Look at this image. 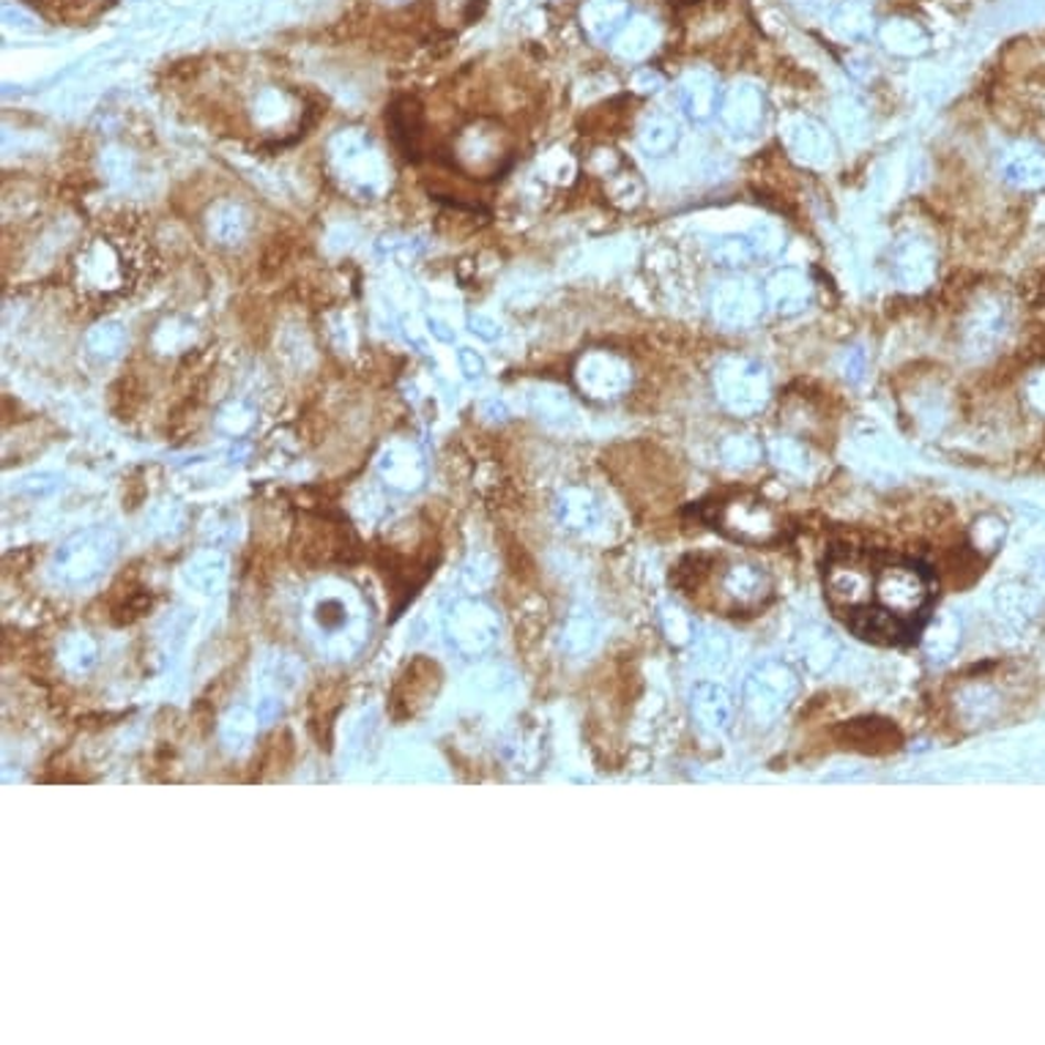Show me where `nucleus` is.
Returning a JSON list of instances; mask_svg holds the SVG:
<instances>
[{
	"label": "nucleus",
	"instance_id": "nucleus-1",
	"mask_svg": "<svg viewBox=\"0 0 1045 1045\" xmlns=\"http://www.w3.org/2000/svg\"><path fill=\"white\" fill-rule=\"evenodd\" d=\"M800 693V676L783 659H761L748 671L742 685L745 711L756 726H772L789 711Z\"/></svg>",
	"mask_w": 1045,
	"mask_h": 1045
},
{
	"label": "nucleus",
	"instance_id": "nucleus-2",
	"mask_svg": "<svg viewBox=\"0 0 1045 1045\" xmlns=\"http://www.w3.org/2000/svg\"><path fill=\"white\" fill-rule=\"evenodd\" d=\"M711 387H715L717 400L733 416H753L761 413L769 403V383L767 370L761 361L748 359V356H726L717 361L711 372Z\"/></svg>",
	"mask_w": 1045,
	"mask_h": 1045
},
{
	"label": "nucleus",
	"instance_id": "nucleus-3",
	"mask_svg": "<svg viewBox=\"0 0 1045 1045\" xmlns=\"http://www.w3.org/2000/svg\"><path fill=\"white\" fill-rule=\"evenodd\" d=\"M715 526L737 542L753 545V548H767L783 537V522H780L778 513L753 493H739V496L720 502L715 513Z\"/></svg>",
	"mask_w": 1045,
	"mask_h": 1045
},
{
	"label": "nucleus",
	"instance_id": "nucleus-4",
	"mask_svg": "<svg viewBox=\"0 0 1045 1045\" xmlns=\"http://www.w3.org/2000/svg\"><path fill=\"white\" fill-rule=\"evenodd\" d=\"M873 600L884 608V611L895 613L904 622L915 624L926 613L930 602V581L926 572L917 564H887L876 572V589H873Z\"/></svg>",
	"mask_w": 1045,
	"mask_h": 1045
},
{
	"label": "nucleus",
	"instance_id": "nucleus-5",
	"mask_svg": "<svg viewBox=\"0 0 1045 1045\" xmlns=\"http://www.w3.org/2000/svg\"><path fill=\"white\" fill-rule=\"evenodd\" d=\"M772 597V581L753 561H728L715 570V602L722 611H758Z\"/></svg>",
	"mask_w": 1045,
	"mask_h": 1045
},
{
	"label": "nucleus",
	"instance_id": "nucleus-6",
	"mask_svg": "<svg viewBox=\"0 0 1045 1045\" xmlns=\"http://www.w3.org/2000/svg\"><path fill=\"white\" fill-rule=\"evenodd\" d=\"M876 572L854 556H837L826 567V597L837 611H857L873 602Z\"/></svg>",
	"mask_w": 1045,
	"mask_h": 1045
},
{
	"label": "nucleus",
	"instance_id": "nucleus-7",
	"mask_svg": "<svg viewBox=\"0 0 1045 1045\" xmlns=\"http://www.w3.org/2000/svg\"><path fill=\"white\" fill-rule=\"evenodd\" d=\"M711 315L726 329H748L761 318L767 296L750 279H726L711 291Z\"/></svg>",
	"mask_w": 1045,
	"mask_h": 1045
},
{
	"label": "nucleus",
	"instance_id": "nucleus-8",
	"mask_svg": "<svg viewBox=\"0 0 1045 1045\" xmlns=\"http://www.w3.org/2000/svg\"><path fill=\"white\" fill-rule=\"evenodd\" d=\"M720 120L733 137H756L767 124V102H763L761 88L750 83H739L722 96Z\"/></svg>",
	"mask_w": 1045,
	"mask_h": 1045
},
{
	"label": "nucleus",
	"instance_id": "nucleus-9",
	"mask_svg": "<svg viewBox=\"0 0 1045 1045\" xmlns=\"http://www.w3.org/2000/svg\"><path fill=\"white\" fill-rule=\"evenodd\" d=\"M439 685H441L439 665L430 663V659H424V657L413 659L392 690V715L398 717V720L413 717L430 698L435 696Z\"/></svg>",
	"mask_w": 1045,
	"mask_h": 1045
},
{
	"label": "nucleus",
	"instance_id": "nucleus-10",
	"mask_svg": "<svg viewBox=\"0 0 1045 1045\" xmlns=\"http://www.w3.org/2000/svg\"><path fill=\"white\" fill-rule=\"evenodd\" d=\"M785 146H789L791 157L802 162L805 168L824 170L830 168L835 159V142L826 131L824 124L813 118H794L785 126Z\"/></svg>",
	"mask_w": 1045,
	"mask_h": 1045
},
{
	"label": "nucleus",
	"instance_id": "nucleus-11",
	"mask_svg": "<svg viewBox=\"0 0 1045 1045\" xmlns=\"http://www.w3.org/2000/svg\"><path fill=\"white\" fill-rule=\"evenodd\" d=\"M763 296H767V307H772L774 313L789 318V315H800L802 309L811 304L813 285L802 268L783 266L767 279Z\"/></svg>",
	"mask_w": 1045,
	"mask_h": 1045
},
{
	"label": "nucleus",
	"instance_id": "nucleus-12",
	"mask_svg": "<svg viewBox=\"0 0 1045 1045\" xmlns=\"http://www.w3.org/2000/svg\"><path fill=\"white\" fill-rule=\"evenodd\" d=\"M893 272L900 288L922 291L936 277L933 250L920 239H904L893 252Z\"/></svg>",
	"mask_w": 1045,
	"mask_h": 1045
},
{
	"label": "nucleus",
	"instance_id": "nucleus-13",
	"mask_svg": "<svg viewBox=\"0 0 1045 1045\" xmlns=\"http://www.w3.org/2000/svg\"><path fill=\"white\" fill-rule=\"evenodd\" d=\"M581 387L594 398H616L630 387V367L611 353H594L583 361Z\"/></svg>",
	"mask_w": 1045,
	"mask_h": 1045
},
{
	"label": "nucleus",
	"instance_id": "nucleus-14",
	"mask_svg": "<svg viewBox=\"0 0 1045 1045\" xmlns=\"http://www.w3.org/2000/svg\"><path fill=\"white\" fill-rule=\"evenodd\" d=\"M690 715L700 731L720 733L731 726L733 700L728 696L726 687L715 685V682H700L696 690H693Z\"/></svg>",
	"mask_w": 1045,
	"mask_h": 1045
},
{
	"label": "nucleus",
	"instance_id": "nucleus-15",
	"mask_svg": "<svg viewBox=\"0 0 1045 1045\" xmlns=\"http://www.w3.org/2000/svg\"><path fill=\"white\" fill-rule=\"evenodd\" d=\"M848 627L854 630V635L870 643H900L911 630V624L898 619L895 613L884 611L882 605H865L848 613Z\"/></svg>",
	"mask_w": 1045,
	"mask_h": 1045
},
{
	"label": "nucleus",
	"instance_id": "nucleus-16",
	"mask_svg": "<svg viewBox=\"0 0 1045 1045\" xmlns=\"http://www.w3.org/2000/svg\"><path fill=\"white\" fill-rule=\"evenodd\" d=\"M720 88H717L715 80L709 74L696 72L687 74L679 85V105L685 110V116L696 124H704L720 110Z\"/></svg>",
	"mask_w": 1045,
	"mask_h": 1045
},
{
	"label": "nucleus",
	"instance_id": "nucleus-17",
	"mask_svg": "<svg viewBox=\"0 0 1045 1045\" xmlns=\"http://www.w3.org/2000/svg\"><path fill=\"white\" fill-rule=\"evenodd\" d=\"M796 654H800L802 665H805L808 674H824L835 665L837 654H841V643L835 641V635L826 633V630H805L800 635V643H796Z\"/></svg>",
	"mask_w": 1045,
	"mask_h": 1045
},
{
	"label": "nucleus",
	"instance_id": "nucleus-18",
	"mask_svg": "<svg viewBox=\"0 0 1045 1045\" xmlns=\"http://www.w3.org/2000/svg\"><path fill=\"white\" fill-rule=\"evenodd\" d=\"M389 118H392V135H394V140H398V146L403 148L405 157L416 159L419 137H422V129H424L422 105H419L416 99H411V96H405V99H400L398 105L392 107Z\"/></svg>",
	"mask_w": 1045,
	"mask_h": 1045
},
{
	"label": "nucleus",
	"instance_id": "nucleus-19",
	"mask_svg": "<svg viewBox=\"0 0 1045 1045\" xmlns=\"http://www.w3.org/2000/svg\"><path fill=\"white\" fill-rule=\"evenodd\" d=\"M1002 173L1013 187L1041 189L1045 187V154L1037 148H1015L1004 159Z\"/></svg>",
	"mask_w": 1045,
	"mask_h": 1045
},
{
	"label": "nucleus",
	"instance_id": "nucleus-20",
	"mask_svg": "<svg viewBox=\"0 0 1045 1045\" xmlns=\"http://www.w3.org/2000/svg\"><path fill=\"white\" fill-rule=\"evenodd\" d=\"M1004 326H1007V318H1004V309L999 307V304H985V307H980L978 313H972V318L967 320L969 348L985 350L996 346L999 337L1004 335Z\"/></svg>",
	"mask_w": 1045,
	"mask_h": 1045
},
{
	"label": "nucleus",
	"instance_id": "nucleus-21",
	"mask_svg": "<svg viewBox=\"0 0 1045 1045\" xmlns=\"http://www.w3.org/2000/svg\"><path fill=\"white\" fill-rule=\"evenodd\" d=\"M679 120L671 116H648L638 131V142L652 157H665L679 142Z\"/></svg>",
	"mask_w": 1045,
	"mask_h": 1045
},
{
	"label": "nucleus",
	"instance_id": "nucleus-22",
	"mask_svg": "<svg viewBox=\"0 0 1045 1045\" xmlns=\"http://www.w3.org/2000/svg\"><path fill=\"white\" fill-rule=\"evenodd\" d=\"M961 643V627L952 616H939L928 624L922 633V648L930 659H947Z\"/></svg>",
	"mask_w": 1045,
	"mask_h": 1045
},
{
	"label": "nucleus",
	"instance_id": "nucleus-23",
	"mask_svg": "<svg viewBox=\"0 0 1045 1045\" xmlns=\"http://www.w3.org/2000/svg\"><path fill=\"white\" fill-rule=\"evenodd\" d=\"M690 643L696 659L704 668H720V665H726L728 654H731V641L726 638V633L715 627H698L696 624Z\"/></svg>",
	"mask_w": 1045,
	"mask_h": 1045
},
{
	"label": "nucleus",
	"instance_id": "nucleus-24",
	"mask_svg": "<svg viewBox=\"0 0 1045 1045\" xmlns=\"http://www.w3.org/2000/svg\"><path fill=\"white\" fill-rule=\"evenodd\" d=\"M761 455H763L761 441L748 433H733L720 444V461L722 465H728V468H733V471L753 468V465L761 461Z\"/></svg>",
	"mask_w": 1045,
	"mask_h": 1045
},
{
	"label": "nucleus",
	"instance_id": "nucleus-25",
	"mask_svg": "<svg viewBox=\"0 0 1045 1045\" xmlns=\"http://www.w3.org/2000/svg\"><path fill=\"white\" fill-rule=\"evenodd\" d=\"M750 257L756 255L750 239H745V235H722L711 244V261L722 268H739L750 263Z\"/></svg>",
	"mask_w": 1045,
	"mask_h": 1045
},
{
	"label": "nucleus",
	"instance_id": "nucleus-26",
	"mask_svg": "<svg viewBox=\"0 0 1045 1045\" xmlns=\"http://www.w3.org/2000/svg\"><path fill=\"white\" fill-rule=\"evenodd\" d=\"M772 461L780 465L783 471L794 476H808L811 474V452L805 450V444L794 439H778L772 444Z\"/></svg>",
	"mask_w": 1045,
	"mask_h": 1045
},
{
	"label": "nucleus",
	"instance_id": "nucleus-27",
	"mask_svg": "<svg viewBox=\"0 0 1045 1045\" xmlns=\"http://www.w3.org/2000/svg\"><path fill=\"white\" fill-rule=\"evenodd\" d=\"M748 239H750V246H753V255L761 257V261H772V257H778L785 246L783 228L772 220L758 222L753 231H750Z\"/></svg>",
	"mask_w": 1045,
	"mask_h": 1045
},
{
	"label": "nucleus",
	"instance_id": "nucleus-28",
	"mask_svg": "<svg viewBox=\"0 0 1045 1045\" xmlns=\"http://www.w3.org/2000/svg\"><path fill=\"white\" fill-rule=\"evenodd\" d=\"M835 120H837V126H841V131L848 137V140H859V137H863L865 110L859 105H854V102H843V105H837Z\"/></svg>",
	"mask_w": 1045,
	"mask_h": 1045
},
{
	"label": "nucleus",
	"instance_id": "nucleus-29",
	"mask_svg": "<svg viewBox=\"0 0 1045 1045\" xmlns=\"http://www.w3.org/2000/svg\"><path fill=\"white\" fill-rule=\"evenodd\" d=\"M663 619H665V633H668L671 641L687 643L693 638V630H696V624L687 619L685 611H679V608H668Z\"/></svg>",
	"mask_w": 1045,
	"mask_h": 1045
},
{
	"label": "nucleus",
	"instance_id": "nucleus-30",
	"mask_svg": "<svg viewBox=\"0 0 1045 1045\" xmlns=\"http://www.w3.org/2000/svg\"><path fill=\"white\" fill-rule=\"evenodd\" d=\"M900 31H904V28L895 25L884 33V36H887L889 50L895 48L898 53H917V50H922V39H920V33H917V28H909V33H900Z\"/></svg>",
	"mask_w": 1045,
	"mask_h": 1045
},
{
	"label": "nucleus",
	"instance_id": "nucleus-31",
	"mask_svg": "<svg viewBox=\"0 0 1045 1045\" xmlns=\"http://www.w3.org/2000/svg\"><path fill=\"white\" fill-rule=\"evenodd\" d=\"M1004 537V522H999L996 518H983L974 526V545L978 550H993V545Z\"/></svg>",
	"mask_w": 1045,
	"mask_h": 1045
},
{
	"label": "nucleus",
	"instance_id": "nucleus-32",
	"mask_svg": "<svg viewBox=\"0 0 1045 1045\" xmlns=\"http://www.w3.org/2000/svg\"><path fill=\"white\" fill-rule=\"evenodd\" d=\"M841 370H843V376L848 378V381H859V378H863V370H865L863 350H859V348L846 350V353H843V361H841Z\"/></svg>",
	"mask_w": 1045,
	"mask_h": 1045
},
{
	"label": "nucleus",
	"instance_id": "nucleus-33",
	"mask_svg": "<svg viewBox=\"0 0 1045 1045\" xmlns=\"http://www.w3.org/2000/svg\"><path fill=\"white\" fill-rule=\"evenodd\" d=\"M1026 394H1030V403L1037 408V411L1045 413V370L1035 372L1026 383Z\"/></svg>",
	"mask_w": 1045,
	"mask_h": 1045
},
{
	"label": "nucleus",
	"instance_id": "nucleus-34",
	"mask_svg": "<svg viewBox=\"0 0 1045 1045\" xmlns=\"http://www.w3.org/2000/svg\"><path fill=\"white\" fill-rule=\"evenodd\" d=\"M591 515H594V507H591L589 498H581V502L567 504V518L581 522V526H585V522L591 520Z\"/></svg>",
	"mask_w": 1045,
	"mask_h": 1045
},
{
	"label": "nucleus",
	"instance_id": "nucleus-35",
	"mask_svg": "<svg viewBox=\"0 0 1045 1045\" xmlns=\"http://www.w3.org/2000/svg\"><path fill=\"white\" fill-rule=\"evenodd\" d=\"M463 361H465V370H468V376H479V372H482V361L476 359V356L463 353Z\"/></svg>",
	"mask_w": 1045,
	"mask_h": 1045
},
{
	"label": "nucleus",
	"instance_id": "nucleus-36",
	"mask_svg": "<svg viewBox=\"0 0 1045 1045\" xmlns=\"http://www.w3.org/2000/svg\"><path fill=\"white\" fill-rule=\"evenodd\" d=\"M1041 293H1043V304H1045V283L1041 285Z\"/></svg>",
	"mask_w": 1045,
	"mask_h": 1045
}]
</instances>
